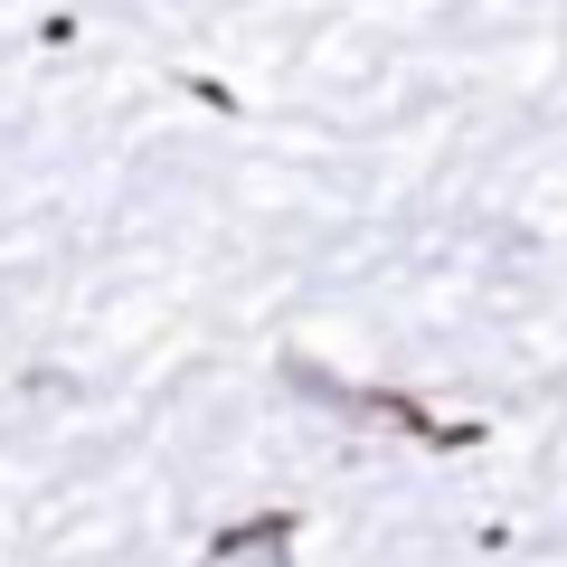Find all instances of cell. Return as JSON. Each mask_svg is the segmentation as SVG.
I'll list each match as a JSON object with an SVG mask.
<instances>
[]
</instances>
